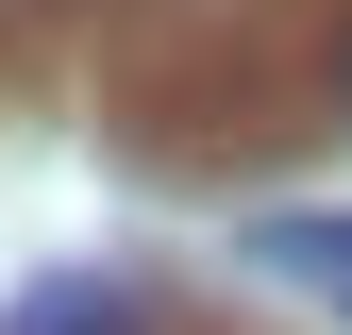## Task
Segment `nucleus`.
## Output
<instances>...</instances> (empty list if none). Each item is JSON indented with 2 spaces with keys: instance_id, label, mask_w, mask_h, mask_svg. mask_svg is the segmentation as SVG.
<instances>
[{
  "instance_id": "obj_1",
  "label": "nucleus",
  "mask_w": 352,
  "mask_h": 335,
  "mask_svg": "<svg viewBox=\"0 0 352 335\" xmlns=\"http://www.w3.org/2000/svg\"><path fill=\"white\" fill-rule=\"evenodd\" d=\"M0 335H151V319H135V285H101V268H34L17 302H0Z\"/></svg>"
},
{
  "instance_id": "obj_2",
  "label": "nucleus",
  "mask_w": 352,
  "mask_h": 335,
  "mask_svg": "<svg viewBox=\"0 0 352 335\" xmlns=\"http://www.w3.org/2000/svg\"><path fill=\"white\" fill-rule=\"evenodd\" d=\"M252 268H269V285H319V302L352 319V218H252Z\"/></svg>"
},
{
  "instance_id": "obj_3",
  "label": "nucleus",
  "mask_w": 352,
  "mask_h": 335,
  "mask_svg": "<svg viewBox=\"0 0 352 335\" xmlns=\"http://www.w3.org/2000/svg\"><path fill=\"white\" fill-rule=\"evenodd\" d=\"M336 84H352V51H336Z\"/></svg>"
}]
</instances>
